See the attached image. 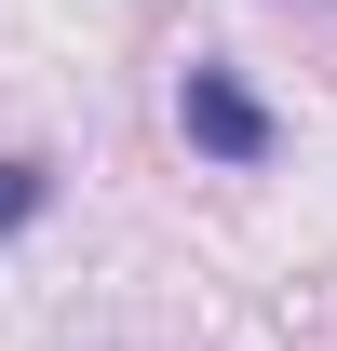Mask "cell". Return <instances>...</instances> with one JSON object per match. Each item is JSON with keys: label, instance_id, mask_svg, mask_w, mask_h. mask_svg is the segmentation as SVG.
<instances>
[{"label": "cell", "instance_id": "6da1fadb", "mask_svg": "<svg viewBox=\"0 0 337 351\" xmlns=\"http://www.w3.org/2000/svg\"><path fill=\"white\" fill-rule=\"evenodd\" d=\"M175 122H189L203 162H270V149H284V122H270L229 68H189V82H175Z\"/></svg>", "mask_w": 337, "mask_h": 351}, {"label": "cell", "instance_id": "7a4b0ae2", "mask_svg": "<svg viewBox=\"0 0 337 351\" xmlns=\"http://www.w3.org/2000/svg\"><path fill=\"white\" fill-rule=\"evenodd\" d=\"M54 203V162H0V230H27Z\"/></svg>", "mask_w": 337, "mask_h": 351}]
</instances>
